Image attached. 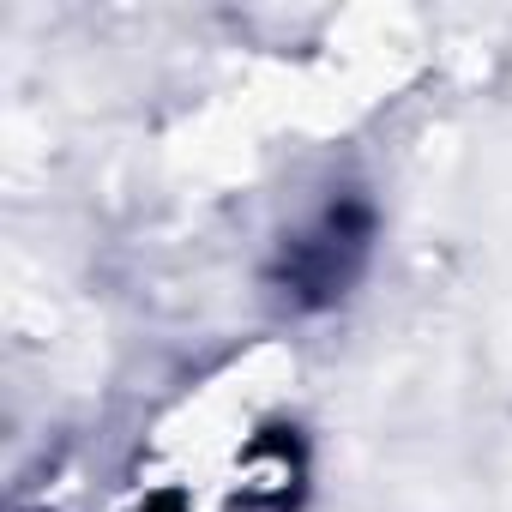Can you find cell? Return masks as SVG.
I'll list each match as a JSON object with an SVG mask.
<instances>
[{
    "mask_svg": "<svg viewBox=\"0 0 512 512\" xmlns=\"http://www.w3.org/2000/svg\"><path fill=\"white\" fill-rule=\"evenodd\" d=\"M368 241H374V211H368V199H338V205H326L302 235L284 241V260H278L272 284H278L296 308H326V302H338V296L362 278Z\"/></svg>",
    "mask_w": 512,
    "mask_h": 512,
    "instance_id": "1",
    "label": "cell"
}]
</instances>
